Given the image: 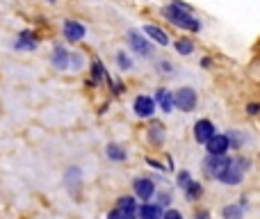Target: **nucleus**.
<instances>
[{
    "mask_svg": "<svg viewBox=\"0 0 260 219\" xmlns=\"http://www.w3.org/2000/svg\"><path fill=\"white\" fill-rule=\"evenodd\" d=\"M247 112H249V114H258V112H260V105H258V103H251V105L247 108Z\"/></svg>",
    "mask_w": 260,
    "mask_h": 219,
    "instance_id": "26",
    "label": "nucleus"
},
{
    "mask_svg": "<svg viewBox=\"0 0 260 219\" xmlns=\"http://www.w3.org/2000/svg\"><path fill=\"white\" fill-rule=\"evenodd\" d=\"M108 219H126V217H123L119 210H112V212H110V215H108Z\"/></svg>",
    "mask_w": 260,
    "mask_h": 219,
    "instance_id": "27",
    "label": "nucleus"
},
{
    "mask_svg": "<svg viewBox=\"0 0 260 219\" xmlns=\"http://www.w3.org/2000/svg\"><path fill=\"white\" fill-rule=\"evenodd\" d=\"M128 44H130V48H133L137 55H142V57H148V55H151V44H148L142 35H137L135 30L128 32Z\"/></svg>",
    "mask_w": 260,
    "mask_h": 219,
    "instance_id": "7",
    "label": "nucleus"
},
{
    "mask_svg": "<svg viewBox=\"0 0 260 219\" xmlns=\"http://www.w3.org/2000/svg\"><path fill=\"white\" fill-rule=\"evenodd\" d=\"M174 105L183 112H192L194 105H197V91L189 89V87H183L174 94Z\"/></svg>",
    "mask_w": 260,
    "mask_h": 219,
    "instance_id": "3",
    "label": "nucleus"
},
{
    "mask_svg": "<svg viewBox=\"0 0 260 219\" xmlns=\"http://www.w3.org/2000/svg\"><path fill=\"white\" fill-rule=\"evenodd\" d=\"M151 139H155L157 144L162 142V139H165V133H162V126H151Z\"/></svg>",
    "mask_w": 260,
    "mask_h": 219,
    "instance_id": "23",
    "label": "nucleus"
},
{
    "mask_svg": "<svg viewBox=\"0 0 260 219\" xmlns=\"http://www.w3.org/2000/svg\"><path fill=\"white\" fill-rule=\"evenodd\" d=\"M91 71H94V80H103V78H105V67L101 62L91 64Z\"/></svg>",
    "mask_w": 260,
    "mask_h": 219,
    "instance_id": "22",
    "label": "nucleus"
},
{
    "mask_svg": "<svg viewBox=\"0 0 260 219\" xmlns=\"http://www.w3.org/2000/svg\"><path fill=\"white\" fill-rule=\"evenodd\" d=\"M50 3H55V0H50Z\"/></svg>",
    "mask_w": 260,
    "mask_h": 219,
    "instance_id": "30",
    "label": "nucleus"
},
{
    "mask_svg": "<svg viewBox=\"0 0 260 219\" xmlns=\"http://www.w3.org/2000/svg\"><path fill=\"white\" fill-rule=\"evenodd\" d=\"M206 217H208V215H206V212H203V210H201V212H199V215H197V219H206Z\"/></svg>",
    "mask_w": 260,
    "mask_h": 219,
    "instance_id": "29",
    "label": "nucleus"
},
{
    "mask_svg": "<svg viewBox=\"0 0 260 219\" xmlns=\"http://www.w3.org/2000/svg\"><path fill=\"white\" fill-rule=\"evenodd\" d=\"M133 190H135V194H137L142 201H148V199L153 197V192H155V185H153L148 178H137L133 183Z\"/></svg>",
    "mask_w": 260,
    "mask_h": 219,
    "instance_id": "10",
    "label": "nucleus"
},
{
    "mask_svg": "<svg viewBox=\"0 0 260 219\" xmlns=\"http://www.w3.org/2000/svg\"><path fill=\"white\" fill-rule=\"evenodd\" d=\"M247 167H249L247 160H233L229 169L219 176V180L224 185H240V180H242V171L247 169Z\"/></svg>",
    "mask_w": 260,
    "mask_h": 219,
    "instance_id": "2",
    "label": "nucleus"
},
{
    "mask_svg": "<svg viewBox=\"0 0 260 219\" xmlns=\"http://www.w3.org/2000/svg\"><path fill=\"white\" fill-rule=\"evenodd\" d=\"M144 32H146V35L151 37L153 41H157L160 46H169V37H167V32H165V30H160V27H155V25H146V27H144Z\"/></svg>",
    "mask_w": 260,
    "mask_h": 219,
    "instance_id": "15",
    "label": "nucleus"
},
{
    "mask_svg": "<svg viewBox=\"0 0 260 219\" xmlns=\"http://www.w3.org/2000/svg\"><path fill=\"white\" fill-rule=\"evenodd\" d=\"M53 64L59 69V71H64V69H69V53L64 46H55L53 50Z\"/></svg>",
    "mask_w": 260,
    "mask_h": 219,
    "instance_id": "12",
    "label": "nucleus"
},
{
    "mask_svg": "<svg viewBox=\"0 0 260 219\" xmlns=\"http://www.w3.org/2000/svg\"><path fill=\"white\" fill-rule=\"evenodd\" d=\"M117 64L123 69V71H128V69L133 67V62H130V57L126 53H117Z\"/></svg>",
    "mask_w": 260,
    "mask_h": 219,
    "instance_id": "21",
    "label": "nucleus"
},
{
    "mask_svg": "<svg viewBox=\"0 0 260 219\" xmlns=\"http://www.w3.org/2000/svg\"><path fill=\"white\" fill-rule=\"evenodd\" d=\"M224 217L226 219H242V206H235V203L226 206L224 208Z\"/></svg>",
    "mask_w": 260,
    "mask_h": 219,
    "instance_id": "18",
    "label": "nucleus"
},
{
    "mask_svg": "<svg viewBox=\"0 0 260 219\" xmlns=\"http://www.w3.org/2000/svg\"><path fill=\"white\" fill-rule=\"evenodd\" d=\"M229 148L231 146H229V137H226V135H215V137H210L206 142L208 155H224Z\"/></svg>",
    "mask_w": 260,
    "mask_h": 219,
    "instance_id": "6",
    "label": "nucleus"
},
{
    "mask_svg": "<svg viewBox=\"0 0 260 219\" xmlns=\"http://www.w3.org/2000/svg\"><path fill=\"white\" fill-rule=\"evenodd\" d=\"M78 67H80V55L73 53V69H78Z\"/></svg>",
    "mask_w": 260,
    "mask_h": 219,
    "instance_id": "28",
    "label": "nucleus"
},
{
    "mask_svg": "<svg viewBox=\"0 0 260 219\" xmlns=\"http://www.w3.org/2000/svg\"><path fill=\"white\" fill-rule=\"evenodd\" d=\"M185 192H187V199H199L201 197V185L194 183V180H189V183L185 185Z\"/></svg>",
    "mask_w": 260,
    "mask_h": 219,
    "instance_id": "19",
    "label": "nucleus"
},
{
    "mask_svg": "<svg viewBox=\"0 0 260 219\" xmlns=\"http://www.w3.org/2000/svg\"><path fill=\"white\" fill-rule=\"evenodd\" d=\"M16 48H37V39H35V35L32 32H23L21 35V39L16 41Z\"/></svg>",
    "mask_w": 260,
    "mask_h": 219,
    "instance_id": "17",
    "label": "nucleus"
},
{
    "mask_svg": "<svg viewBox=\"0 0 260 219\" xmlns=\"http://www.w3.org/2000/svg\"><path fill=\"white\" fill-rule=\"evenodd\" d=\"M215 123H212L210 119H199L197 123H194V137H197V142L206 144L210 137H215Z\"/></svg>",
    "mask_w": 260,
    "mask_h": 219,
    "instance_id": "5",
    "label": "nucleus"
},
{
    "mask_svg": "<svg viewBox=\"0 0 260 219\" xmlns=\"http://www.w3.org/2000/svg\"><path fill=\"white\" fill-rule=\"evenodd\" d=\"M85 35H87V30L82 23H78V21L64 23V37H67L69 41H80V39H85Z\"/></svg>",
    "mask_w": 260,
    "mask_h": 219,
    "instance_id": "9",
    "label": "nucleus"
},
{
    "mask_svg": "<svg viewBox=\"0 0 260 219\" xmlns=\"http://www.w3.org/2000/svg\"><path fill=\"white\" fill-rule=\"evenodd\" d=\"M162 14H165V18L169 23H174V25L183 27V30H187V32H197L199 27H201V23L192 16V12H189L185 5H180V3L167 5V7L162 9Z\"/></svg>",
    "mask_w": 260,
    "mask_h": 219,
    "instance_id": "1",
    "label": "nucleus"
},
{
    "mask_svg": "<svg viewBox=\"0 0 260 219\" xmlns=\"http://www.w3.org/2000/svg\"><path fill=\"white\" fill-rule=\"evenodd\" d=\"M133 108H135V114L146 119V116H151L153 112H155V101L148 99V96H137L135 103H133Z\"/></svg>",
    "mask_w": 260,
    "mask_h": 219,
    "instance_id": "8",
    "label": "nucleus"
},
{
    "mask_svg": "<svg viewBox=\"0 0 260 219\" xmlns=\"http://www.w3.org/2000/svg\"><path fill=\"white\" fill-rule=\"evenodd\" d=\"M139 219H162V208L153 206V203H144L142 208H139Z\"/></svg>",
    "mask_w": 260,
    "mask_h": 219,
    "instance_id": "13",
    "label": "nucleus"
},
{
    "mask_svg": "<svg viewBox=\"0 0 260 219\" xmlns=\"http://www.w3.org/2000/svg\"><path fill=\"white\" fill-rule=\"evenodd\" d=\"M189 180H192V178H189L187 171H180V174H178V187H185V185H187Z\"/></svg>",
    "mask_w": 260,
    "mask_h": 219,
    "instance_id": "24",
    "label": "nucleus"
},
{
    "mask_svg": "<svg viewBox=\"0 0 260 219\" xmlns=\"http://www.w3.org/2000/svg\"><path fill=\"white\" fill-rule=\"evenodd\" d=\"M162 219H183V215L178 210H167V212H162Z\"/></svg>",
    "mask_w": 260,
    "mask_h": 219,
    "instance_id": "25",
    "label": "nucleus"
},
{
    "mask_svg": "<svg viewBox=\"0 0 260 219\" xmlns=\"http://www.w3.org/2000/svg\"><path fill=\"white\" fill-rule=\"evenodd\" d=\"M176 50H178L180 55H192L194 46H192V41L189 39H180V41H176Z\"/></svg>",
    "mask_w": 260,
    "mask_h": 219,
    "instance_id": "20",
    "label": "nucleus"
},
{
    "mask_svg": "<svg viewBox=\"0 0 260 219\" xmlns=\"http://www.w3.org/2000/svg\"><path fill=\"white\" fill-rule=\"evenodd\" d=\"M108 158L110 160H126V148L119 144H108Z\"/></svg>",
    "mask_w": 260,
    "mask_h": 219,
    "instance_id": "16",
    "label": "nucleus"
},
{
    "mask_svg": "<svg viewBox=\"0 0 260 219\" xmlns=\"http://www.w3.org/2000/svg\"><path fill=\"white\" fill-rule=\"evenodd\" d=\"M119 212H121L126 219H135L137 217V201L135 199H130V197H121L119 199V208H117Z\"/></svg>",
    "mask_w": 260,
    "mask_h": 219,
    "instance_id": "11",
    "label": "nucleus"
},
{
    "mask_svg": "<svg viewBox=\"0 0 260 219\" xmlns=\"http://www.w3.org/2000/svg\"><path fill=\"white\" fill-rule=\"evenodd\" d=\"M155 101L160 103V108L165 110V112H171V110H174V94H171V91L157 89V91H155Z\"/></svg>",
    "mask_w": 260,
    "mask_h": 219,
    "instance_id": "14",
    "label": "nucleus"
},
{
    "mask_svg": "<svg viewBox=\"0 0 260 219\" xmlns=\"http://www.w3.org/2000/svg\"><path fill=\"white\" fill-rule=\"evenodd\" d=\"M231 162L233 160H231V158H224V155H208L206 158V171L210 176H215V178H219V176L231 167Z\"/></svg>",
    "mask_w": 260,
    "mask_h": 219,
    "instance_id": "4",
    "label": "nucleus"
}]
</instances>
